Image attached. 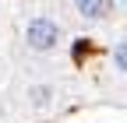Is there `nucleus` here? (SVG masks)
Returning <instances> with one entry per match:
<instances>
[{
  "mask_svg": "<svg viewBox=\"0 0 127 123\" xmlns=\"http://www.w3.org/2000/svg\"><path fill=\"white\" fill-rule=\"evenodd\" d=\"M78 11H81L85 18H99V14L109 11V0H78Z\"/></svg>",
  "mask_w": 127,
  "mask_h": 123,
  "instance_id": "nucleus-2",
  "label": "nucleus"
},
{
  "mask_svg": "<svg viewBox=\"0 0 127 123\" xmlns=\"http://www.w3.org/2000/svg\"><path fill=\"white\" fill-rule=\"evenodd\" d=\"M53 42H57V25L50 18H35L28 25V46L32 49H50Z\"/></svg>",
  "mask_w": 127,
  "mask_h": 123,
  "instance_id": "nucleus-1",
  "label": "nucleus"
},
{
  "mask_svg": "<svg viewBox=\"0 0 127 123\" xmlns=\"http://www.w3.org/2000/svg\"><path fill=\"white\" fill-rule=\"evenodd\" d=\"M113 56H117V67H120V70H127V42H120V46H117V53H113Z\"/></svg>",
  "mask_w": 127,
  "mask_h": 123,
  "instance_id": "nucleus-3",
  "label": "nucleus"
}]
</instances>
